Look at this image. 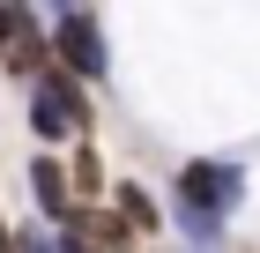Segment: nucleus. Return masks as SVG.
Returning <instances> with one entry per match:
<instances>
[{"instance_id": "obj_1", "label": "nucleus", "mask_w": 260, "mask_h": 253, "mask_svg": "<svg viewBox=\"0 0 260 253\" xmlns=\"http://www.w3.org/2000/svg\"><path fill=\"white\" fill-rule=\"evenodd\" d=\"M89 127V97H82V82L67 67H38L30 75V134L38 142H67Z\"/></svg>"}, {"instance_id": "obj_2", "label": "nucleus", "mask_w": 260, "mask_h": 253, "mask_svg": "<svg viewBox=\"0 0 260 253\" xmlns=\"http://www.w3.org/2000/svg\"><path fill=\"white\" fill-rule=\"evenodd\" d=\"M245 194L238 164H186L179 172V223L186 231H216V216Z\"/></svg>"}, {"instance_id": "obj_3", "label": "nucleus", "mask_w": 260, "mask_h": 253, "mask_svg": "<svg viewBox=\"0 0 260 253\" xmlns=\"http://www.w3.org/2000/svg\"><path fill=\"white\" fill-rule=\"evenodd\" d=\"M52 52H60V67L75 82H97L112 60H104V30H97V15L89 8H67L60 15V30H52Z\"/></svg>"}, {"instance_id": "obj_4", "label": "nucleus", "mask_w": 260, "mask_h": 253, "mask_svg": "<svg viewBox=\"0 0 260 253\" xmlns=\"http://www.w3.org/2000/svg\"><path fill=\"white\" fill-rule=\"evenodd\" d=\"M0 60H8V75H38V67H52V52H45L38 38V15H30V0H0Z\"/></svg>"}, {"instance_id": "obj_5", "label": "nucleus", "mask_w": 260, "mask_h": 253, "mask_svg": "<svg viewBox=\"0 0 260 253\" xmlns=\"http://www.w3.org/2000/svg\"><path fill=\"white\" fill-rule=\"evenodd\" d=\"M60 223L82 238V246H97V253H119V246H134V223H126V216H104V209H67Z\"/></svg>"}, {"instance_id": "obj_6", "label": "nucleus", "mask_w": 260, "mask_h": 253, "mask_svg": "<svg viewBox=\"0 0 260 253\" xmlns=\"http://www.w3.org/2000/svg\"><path fill=\"white\" fill-rule=\"evenodd\" d=\"M30 186H38V209L52 216V223H60V216L75 209V201H67V172L52 164V156H38V164H30Z\"/></svg>"}, {"instance_id": "obj_7", "label": "nucleus", "mask_w": 260, "mask_h": 253, "mask_svg": "<svg viewBox=\"0 0 260 253\" xmlns=\"http://www.w3.org/2000/svg\"><path fill=\"white\" fill-rule=\"evenodd\" d=\"M119 216L134 223V231H156V201L141 194V186H119Z\"/></svg>"}, {"instance_id": "obj_8", "label": "nucleus", "mask_w": 260, "mask_h": 253, "mask_svg": "<svg viewBox=\"0 0 260 253\" xmlns=\"http://www.w3.org/2000/svg\"><path fill=\"white\" fill-rule=\"evenodd\" d=\"M75 186H97V149H75Z\"/></svg>"}, {"instance_id": "obj_9", "label": "nucleus", "mask_w": 260, "mask_h": 253, "mask_svg": "<svg viewBox=\"0 0 260 253\" xmlns=\"http://www.w3.org/2000/svg\"><path fill=\"white\" fill-rule=\"evenodd\" d=\"M15 253H52V238L45 231H15Z\"/></svg>"}, {"instance_id": "obj_10", "label": "nucleus", "mask_w": 260, "mask_h": 253, "mask_svg": "<svg viewBox=\"0 0 260 253\" xmlns=\"http://www.w3.org/2000/svg\"><path fill=\"white\" fill-rule=\"evenodd\" d=\"M0 253H15V231H8V223H0Z\"/></svg>"}]
</instances>
